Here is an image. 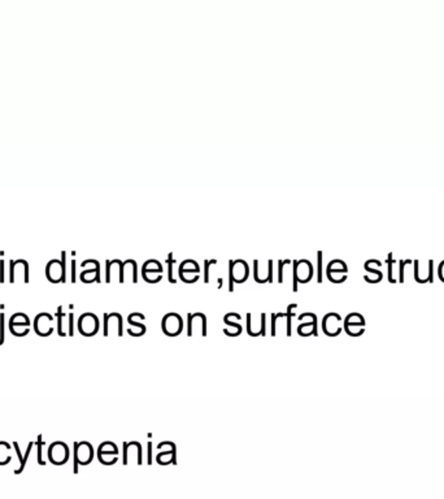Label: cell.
<instances>
[{
    "instance_id": "cell-1",
    "label": "cell",
    "mask_w": 444,
    "mask_h": 499,
    "mask_svg": "<svg viewBox=\"0 0 444 499\" xmlns=\"http://www.w3.org/2000/svg\"><path fill=\"white\" fill-rule=\"evenodd\" d=\"M30 320L25 314H16L9 320V331L18 337H24L29 333Z\"/></svg>"
},
{
    "instance_id": "cell-2",
    "label": "cell",
    "mask_w": 444,
    "mask_h": 499,
    "mask_svg": "<svg viewBox=\"0 0 444 499\" xmlns=\"http://www.w3.org/2000/svg\"><path fill=\"white\" fill-rule=\"evenodd\" d=\"M48 458L55 465H64L69 458V448L64 442H53L48 450Z\"/></svg>"
},
{
    "instance_id": "cell-3",
    "label": "cell",
    "mask_w": 444,
    "mask_h": 499,
    "mask_svg": "<svg viewBox=\"0 0 444 499\" xmlns=\"http://www.w3.org/2000/svg\"><path fill=\"white\" fill-rule=\"evenodd\" d=\"M99 328V321L95 315L85 314L79 320V331L83 335H94Z\"/></svg>"
},
{
    "instance_id": "cell-4",
    "label": "cell",
    "mask_w": 444,
    "mask_h": 499,
    "mask_svg": "<svg viewBox=\"0 0 444 499\" xmlns=\"http://www.w3.org/2000/svg\"><path fill=\"white\" fill-rule=\"evenodd\" d=\"M53 317L50 314H41L36 316L34 320L35 332L38 335H50L53 333Z\"/></svg>"
},
{
    "instance_id": "cell-5",
    "label": "cell",
    "mask_w": 444,
    "mask_h": 499,
    "mask_svg": "<svg viewBox=\"0 0 444 499\" xmlns=\"http://www.w3.org/2000/svg\"><path fill=\"white\" fill-rule=\"evenodd\" d=\"M94 455L93 446L88 442H76L74 444V459L81 465H88Z\"/></svg>"
},
{
    "instance_id": "cell-6",
    "label": "cell",
    "mask_w": 444,
    "mask_h": 499,
    "mask_svg": "<svg viewBox=\"0 0 444 499\" xmlns=\"http://www.w3.org/2000/svg\"><path fill=\"white\" fill-rule=\"evenodd\" d=\"M163 329L168 335H177L180 331H182V320L177 315H168L164 319Z\"/></svg>"
},
{
    "instance_id": "cell-7",
    "label": "cell",
    "mask_w": 444,
    "mask_h": 499,
    "mask_svg": "<svg viewBox=\"0 0 444 499\" xmlns=\"http://www.w3.org/2000/svg\"><path fill=\"white\" fill-rule=\"evenodd\" d=\"M11 460V445L0 442V465H6Z\"/></svg>"
},
{
    "instance_id": "cell-8",
    "label": "cell",
    "mask_w": 444,
    "mask_h": 499,
    "mask_svg": "<svg viewBox=\"0 0 444 499\" xmlns=\"http://www.w3.org/2000/svg\"><path fill=\"white\" fill-rule=\"evenodd\" d=\"M35 445L38 446V462L41 465H44V462L42 460V436H38V441L35 442Z\"/></svg>"
},
{
    "instance_id": "cell-9",
    "label": "cell",
    "mask_w": 444,
    "mask_h": 499,
    "mask_svg": "<svg viewBox=\"0 0 444 499\" xmlns=\"http://www.w3.org/2000/svg\"><path fill=\"white\" fill-rule=\"evenodd\" d=\"M4 314L0 315V345H3L4 342Z\"/></svg>"
},
{
    "instance_id": "cell-10",
    "label": "cell",
    "mask_w": 444,
    "mask_h": 499,
    "mask_svg": "<svg viewBox=\"0 0 444 499\" xmlns=\"http://www.w3.org/2000/svg\"><path fill=\"white\" fill-rule=\"evenodd\" d=\"M58 317H59V323H58V333L59 335H65V333L62 332V314H61V307L59 308V312H58Z\"/></svg>"
},
{
    "instance_id": "cell-11",
    "label": "cell",
    "mask_w": 444,
    "mask_h": 499,
    "mask_svg": "<svg viewBox=\"0 0 444 499\" xmlns=\"http://www.w3.org/2000/svg\"><path fill=\"white\" fill-rule=\"evenodd\" d=\"M68 334L73 335V314L69 315V331H68Z\"/></svg>"
}]
</instances>
